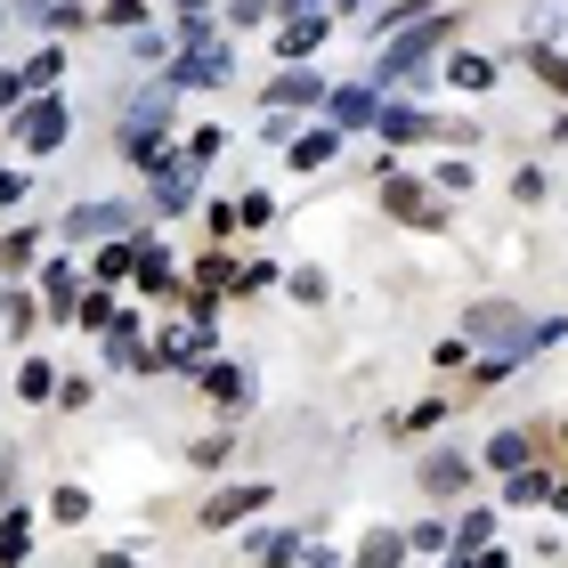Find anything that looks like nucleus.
<instances>
[{
  "label": "nucleus",
  "mask_w": 568,
  "mask_h": 568,
  "mask_svg": "<svg viewBox=\"0 0 568 568\" xmlns=\"http://www.w3.org/2000/svg\"><path fill=\"white\" fill-rule=\"evenodd\" d=\"M463 333H471V342H496L504 357H520L528 342H552L560 325H536V333H528V317H511L504 301H479V308H463Z\"/></svg>",
  "instance_id": "f257e3e1"
},
{
  "label": "nucleus",
  "mask_w": 568,
  "mask_h": 568,
  "mask_svg": "<svg viewBox=\"0 0 568 568\" xmlns=\"http://www.w3.org/2000/svg\"><path fill=\"white\" fill-rule=\"evenodd\" d=\"M447 41V17H415V24H398V41L382 49V82H398V73H415L430 49Z\"/></svg>",
  "instance_id": "f03ea898"
},
{
  "label": "nucleus",
  "mask_w": 568,
  "mask_h": 568,
  "mask_svg": "<svg viewBox=\"0 0 568 568\" xmlns=\"http://www.w3.org/2000/svg\"><path fill=\"white\" fill-rule=\"evenodd\" d=\"M65 131H73V114L58 106V98H33V106H17V139L33 146V154H58Z\"/></svg>",
  "instance_id": "7ed1b4c3"
},
{
  "label": "nucleus",
  "mask_w": 568,
  "mask_h": 568,
  "mask_svg": "<svg viewBox=\"0 0 568 568\" xmlns=\"http://www.w3.org/2000/svg\"><path fill=\"white\" fill-rule=\"evenodd\" d=\"M154 357H163V366H203V357H212V317H195V308H187V317L154 342Z\"/></svg>",
  "instance_id": "20e7f679"
},
{
  "label": "nucleus",
  "mask_w": 568,
  "mask_h": 568,
  "mask_svg": "<svg viewBox=\"0 0 568 568\" xmlns=\"http://www.w3.org/2000/svg\"><path fill=\"white\" fill-rule=\"evenodd\" d=\"M65 236L90 244V236H131V212L122 203H82V212H65Z\"/></svg>",
  "instance_id": "39448f33"
},
{
  "label": "nucleus",
  "mask_w": 568,
  "mask_h": 568,
  "mask_svg": "<svg viewBox=\"0 0 568 568\" xmlns=\"http://www.w3.org/2000/svg\"><path fill=\"white\" fill-rule=\"evenodd\" d=\"M325 114L342 122V131H357V122L382 114V98H374V82H342V90H325Z\"/></svg>",
  "instance_id": "423d86ee"
},
{
  "label": "nucleus",
  "mask_w": 568,
  "mask_h": 568,
  "mask_svg": "<svg viewBox=\"0 0 568 568\" xmlns=\"http://www.w3.org/2000/svg\"><path fill=\"white\" fill-rule=\"evenodd\" d=\"M374 131H382V139H390V146H406V139H430V131H438V122H430L423 106H406V98H390V106H382V114H374Z\"/></svg>",
  "instance_id": "0eeeda50"
},
{
  "label": "nucleus",
  "mask_w": 568,
  "mask_h": 568,
  "mask_svg": "<svg viewBox=\"0 0 568 568\" xmlns=\"http://www.w3.org/2000/svg\"><path fill=\"white\" fill-rule=\"evenodd\" d=\"M261 504H268V487H227V496L203 504V528H236V520H252Z\"/></svg>",
  "instance_id": "6e6552de"
},
{
  "label": "nucleus",
  "mask_w": 568,
  "mask_h": 568,
  "mask_svg": "<svg viewBox=\"0 0 568 568\" xmlns=\"http://www.w3.org/2000/svg\"><path fill=\"white\" fill-rule=\"evenodd\" d=\"M195 58H179L171 65V82H203V90H220L227 82V49H212V41H187Z\"/></svg>",
  "instance_id": "1a4fd4ad"
},
{
  "label": "nucleus",
  "mask_w": 568,
  "mask_h": 568,
  "mask_svg": "<svg viewBox=\"0 0 568 568\" xmlns=\"http://www.w3.org/2000/svg\"><path fill=\"white\" fill-rule=\"evenodd\" d=\"M382 203H390L398 220H423V227L438 220V203H430V195H423V187H415L406 171H390V179H382Z\"/></svg>",
  "instance_id": "9d476101"
},
{
  "label": "nucleus",
  "mask_w": 568,
  "mask_h": 568,
  "mask_svg": "<svg viewBox=\"0 0 568 568\" xmlns=\"http://www.w3.org/2000/svg\"><path fill=\"white\" fill-rule=\"evenodd\" d=\"M41 301H49V317L73 325V308H82V293H73V261H49L41 268Z\"/></svg>",
  "instance_id": "9b49d317"
},
{
  "label": "nucleus",
  "mask_w": 568,
  "mask_h": 568,
  "mask_svg": "<svg viewBox=\"0 0 568 568\" xmlns=\"http://www.w3.org/2000/svg\"><path fill=\"white\" fill-rule=\"evenodd\" d=\"M333 154H342V122H325V131H301V139H293V171H325Z\"/></svg>",
  "instance_id": "f8f14e48"
},
{
  "label": "nucleus",
  "mask_w": 568,
  "mask_h": 568,
  "mask_svg": "<svg viewBox=\"0 0 568 568\" xmlns=\"http://www.w3.org/2000/svg\"><path fill=\"white\" fill-rule=\"evenodd\" d=\"M268 106H325V82H317V73H276Z\"/></svg>",
  "instance_id": "ddd939ff"
},
{
  "label": "nucleus",
  "mask_w": 568,
  "mask_h": 568,
  "mask_svg": "<svg viewBox=\"0 0 568 568\" xmlns=\"http://www.w3.org/2000/svg\"><path fill=\"white\" fill-rule=\"evenodd\" d=\"M106 357H114V366H154V349L139 342V325H131V317H114V325H106Z\"/></svg>",
  "instance_id": "4468645a"
},
{
  "label": "nucleus",
  "mask_w": 568,
  "mask_h": 568,
  "mask_svg": "<svg viewBox=\"0 0 568 568\" xmlns=\"http://www.w3.org/2000/svg\"><path fill=\"white\" fill-rule=\"evenodd\" d=\"M325 24H333V9H317V17H293V33H284V49H276V58H293V65H301L308 49L325 41Z\"/></svg>",
  "instance_id": "2eb2a0df"
},
{
  "label": "nucleus",
  "mask_w": 568,
  "mask_h": 568,
  "mask_svg": "<svg viewBox=\"0 0 568 568\" xmlns=\"http://www.w3.org/2000/svg\"><path fill=\"white\" fill-rule=\"evenodd\" d=\"M195 374H203V390H212V398H227V406L244 398V366H227V357H203Z\"/></svg>",
  "instance_id": "dca6fc26"
},
{
  "label": "nucleus",
  "mask_w": 568,
  "mask_h": 568,
  "mask_svg": "<svg viewBox=\"0 0 568 568\" xmlns=\"http://www.w3.org/2000/svg\"><path fill=\"white\" fill-rule=\"evenodd\" d=\"M463 479H471V463H463V455H430V463H423V487H430V496H455Z\"/></svg>",
  "instance_id": "f3484780"
},
{
  "label": "nucleus",
  "mask_w": 568,
  "mask_h": 568,
  "mask_svg": "<svg viewBox=\"0 0 568 568\" xmlns=\"http://www.w3.org/2000/svg\"><path fill=\"white\" fill-rule=\"evenodd\" d=\"M398 560H406V536L398 528H374L366 552H357V568H398Z\"/></svg>",
  "instance_id": "a211bd4d"
},
{
  "label": "nucleus",
  "mask_w": 568,
  "mask_h": 568,
  "mask_svg": "<svg viewBox=\"0 0 568 568\" xmlns=\"http://www.w3.org/2000/svg\"><path fill=\"white\" fill-rule=\"evenodd\" d=\"M33 252H41V236H33V227H9V236H0V276L33 268Z\"/></svg>",
  "instance_id": "6ab92c4d"
},
{
  "label": "nucleus",
  "mask_w": 568,
  "mask_h": 568,
  "mask_svg": "<svg viewBox=\"0 0 568 568\" xmlns=\"http://www.w3.org/2000/svg\"><path fill=\"white\" fill-rule=\"evenodd\" d=\"M545 496H552V479L536 471V463H520V471H511V487H504V504H520V511H528V504H545Z\"/></svg>",
  "instance_id": "aec40b11"
},
{
  "label": "nucleus",
  "mask_w": 568,
  "mask_h": 568,
  "mask_svg": "<svg viewBox=\"0 0 568 568\" xmlns=\"http://www.w3.org/2000/svg\"><path fill=\"white\" fill-rule=\"evenodd\" d=\"M24 552H33V520H24V511H9V520H0V568H17Z\"/></svg>",
  "instance_id": "412c9836"
},
{
  "label": "nucleus",
  "mask_w": 568,
  "mask_h": 568,
  "mask_svg": "<svg viewBox=\"0 0 568 568\" xmlns=\"http://www.w3.org/2000/svg\"><path fill=\"white\" fill-rule=\"evenodd\" d=\"M293 552H301V536H276V528H261V536H252V560H261V568H284Z\"/></svg>",
  "instance_id": "4be33fe9"
},
{
  "label": "nucleus",
  "mask_w": 568,
  "mask_h": 568,
  "mask_svg": "<svg viewBox=\"0 0 568 568\" xmlns=\"http://www.w3.org/2000/svg\"><path fill=\"white\" fill-rule=\"evenodd\" d=\"M520 58H528V73H545V82L568 98V58H560V49H520Z\"/></svg>",
  "instance_id": "5701e85b"
},
{
  "label": "nucleus",
  "mask_w": 568,
  "mask_h": 568,
  "mask_svg": "<svg viewBox=\"0 0 568 568\" xmlns=\"http://www.w3.org/2000/svg\"><path fill=\"white\" fill-rule=\"evenodd\" d=\"M17 390H24V398H58V366H41V357H24Z\"/></svg>",
  "instance_id": "b1692460"
},
{
  "label": "nucleus",
  "mask_w": 568,
  "mask_h": 568,
  "mask_svg": "<svg viewBox=\"0 0 568 568\" xmlns=\"http://www.w3.org/2000/svg\"><path fill=\"white\" fill-rule=\"evenodd\" d=\"M0 317H9V333H24V325L41 317V308H33V293H17V284H0Z\"/></svg>",
  "instance_id": "393cba45"
},
{
  "label": "nucleus",
  "mask_w": 568,
  "mask_h": 568,
  "mask_svg": "<svg viewBox=\"0 0 568 568\" xmlns=\"http://www.w3.org/2000/svg\"><path fill=\"white\" fill-rule=\"evenodd\" d=\"M49 511H58L65 528H82V520H90V487H58V496H49Z\"/></svg>",
  "instance_id": "a878e982"
},
{
  "label": "nucleus",
  "mask_w": 568,
  "mask_h": 568,
  "mask_svg": "<svg viewBox=\"0 0 568 568\" xmlns=\"http://www.w3.org/2000/svg\"><path fill=\"white\" fill-rule=\"evenodd\" d=\"M447 73H455V90H487V82H496V65H487V58H455Z\"/></svg>",
  "instance_id": "bb28decb"
},
{
  "label": "nucleus",
  "mask_w": 568,
  "mask_h": 568,
  "mask_svg": "<svg viewBox=\"0 0 568 568\" xmlns=\"http://www.w3.org/2000/svg\"><path fill=\"white\" fill-rule=\"evenodd\" d=\"M139 284H146V293H163V284H171V261L154 244H139Z\"/></svg>",
  "instance_id": "cd10ccee"
},
{
  "label": "nucleus",
  "mask_w": 568,
  "mask_h": 568,
  "mask_svg": "<svg viewBox=\"0 0 568 568\" xmlns=\"http://www.w3.org/2000/svg\"><path fill=\"white\" fill-rule=\"evenodd\" d=\"M58 73H65V49H41V58L24 65V82H33V90H49V82H58Z\"/></svg>",
  "instance_id": "c85d7f7f"
},
{
  "label": "nucleus",
  "mask_w": 568,
  "mask_h": 568,
  "mask_svg": "<svg viewBox=\"0 0 568 568\" xmlns=\"http://www.w3.org/2000/svg\"><path fill=\"white\" fill-rule=\"evenodd\" d=\"M487 463H504V471H520V463H528V438H520V430H504L496 447H487Z\"/></svg>",
  "instance_id": "c756f323"
},
{
  "label": "nucleus",
  "mask_w": 568,
  "mask_h": 568,
  "mask_svg": "<svg viewBox=\"0 0 568 568\" xmlns=\"http://www.w3.org/2000/svg\"><path fill=\"white\" fill-rule=\"evenodd\" d=\"M131 268H139V252H131V244H106V252H98V276H106V284H114V276H131Z\"/></svg>",
  "instance_id": "7c9ffc66"
},
{
  "label": "nucleus",
  "mask_w": 568,
  "mask_h": 568,
  "mask_svg": "<svg viewBox=\"0 0 568 568\" xmlns=\"http://www.w3.org/2000/svg\"><path fill=\"white\" fill-rule=\"evenodd\" d=\"M73 325H98V333H106V325H114V301H106V293H82V308H73Z\"/></svg>",
  "instance_id": "2f4dec72"
},
{
  "label": "nucleus",
  "mask_w": 568,
  "mask_h": 568,
  "mask_svg": "<svg viewBox=\"0 0 568 568\" xmlns=\"http://www.w3.org/2000/svg\"><path fill=\"white\" fill-rule=\"evenodd\" d=\"M179 33L203 41V33H212V9H203V0H179Z\"/></svg>",
  "instance_id": "473e14b6"
},
{
  "label": "nucleus",
  "mask_w": 568,
  "mask_h": 568,
  "mask_svg": "<svg viewBox=\"0 0 568 568\" xmlns=\"http://www.w3.org/2000/svg\"><path fill=\"white\" fill-rule=\"evenodd\" d=\"M487 528H496V520H487V511H471V520L455 528V552H479V545H487Z\"/></svg>",
  "instance_id": "72a5a7b5"
},
{
  "label": "nucleus",
  "mask_w": 568,
  "mask_h": 568,
  "mask_svg": "<svg viewBox=\"0 0 568 568\" xmlns=\"http://www.w3.org/2000/svg\"><path fill=\"white\" fill-rule=\"evenodd\" d=\"M236 212H244V227H268V220H276V203H268V187H252Z\"/></svg>",
  "instance_id": "f704fd0d"
},
{
  "label": "nucleus",
  "mask_w": 568,
  "mask_h": 568,
  "mask_svg": "<svg viewBox=\"0 0 568 568\" xmlns=\"http://www.w3.org/2000/svg\"><path fill=\"white\" fill-rule=\"evenodd\" d=\"M203 227H212V236H236L244 212H236V203H212V212H203Z\"/></svg>",
  "instance_id": "c9c22d12"
},
{
  "label": "nucleus",
  "mask_w": 568,
  "mask_h": 568,
  "mask_svg": "<svg viewBox=\"0 0 568 568\" xmlns=\"http://www.w3.org/2000/svg\"><path fill=\"white\" fill-rule=\"evenodd\" d=\"M220 146H227V139H220V131H212V122H203V131H195V139H187V163H212V154H220Z\"/></svg>",
  "instance_id": "e433bc0d"
},
{
  "label": "nucleus",
  "mask_w": 568,
  "mask_h": 568,
  "mask_svg": "<svg viewBox=\"0 0 568 568\" xmlns=\"http://www.w3.org/2000/svg\"><path fill=\"white\" fill-rule=\"evenodd\" d=\"M24 187H33V179H24V171H9V163H0V212H9V203H24Z\"/></svg>",
  "instance_id": "4c0bfd02"
},
{
  "label": "nucleus",
  "mask_w": 568,
  "mask_h": 568,
  "mask_svg": "<svg viewBox=\"0 0 568 568\" xmlns=\"http://www.w3.org/2000/svg\"><path fill=\"white\" fill-rule=\"evenodd\" d=\"M49 24H58V33H82V9H73V0H49V9H41Z\"/></svg>",
  "instance_id": "58836bf2"
},
{
  "label": "nucleus",
  "mask_w": 568,
  "mask_h": 568,
  "mask_svg": "<svg viewBox=\"0 0 568 568\" xmlns=\"http://www.w3.org/2000/svg\"><path fill=\"white\" fill-rule=\"evenodd\" d=\"M24 90H33L24 73H0V114H17V106H24Z\"/></svg>",
  "instance_id": "ea45409f"
},
{
  "label": "nucleus",
  "mask_w": 568,
  "mask_h": 568,
  "mask_svg": "<svg viewBox=\"0 0 568 568\" xmlns=\"http://www.w3.org/2000/svg\"><path fill=\"white\" fill-rule=\"evenodd\" d=\"M131 49H139V58H146V65H154V58H171V41H163V33H146V24H139V33H131Z\"/></svg>",
  "instance_id": "a19ab883"
},
{
  "label": "nucleus",
  "mask_w": 568,
  "mask_h": 568,
  "mask_svg": "<svg viewBox=\"0 0 568 568\" xmlns=\"http://www.w3.org/2000/svg\"><path fill=\"white\" fill-rule=\"evenodd\" d=\"M261 139H293V106H268L261 114Z\"/></svg>",
  "instance_id": "79ce46f5"
},
{
  "label": "nucleus",
  "mask_w": 568,
  "mask_h": 568,
  "mask_svg": "<svg viewBox=\"0 0 568 568\" xmlns=\"http://www.w3.org/2000/svg\"><path fill=\"white\" fill-rule=\"evenodd\" d=\"M195 284H236V261H227V252H212V261H203V276Z\"/></svg>",
  "instance_id": "37998d69"
},
{
  "label": "nucleus",
  "mask_w": 568,
  "mask_h": 568,
  "mask_svg": "<svg viewBox=\"0 0 568 568\" xmlns=\"http://www.w3.org/2000/svg\"><path fill=\"white\" fill-rule=\"evenodd\" d=\"M146 17V0H106V24H139Z\"/></svg>",
  "instance_id": "c03bdc74"
},
{
  "label": "nucleus",
  "mask_w": 568,
  "mask_h": 568,
  "mask_svg": "<svg viewBox=\"0 0 568 568\" xmlns=\"http://www.w3.org/2000/svg\"><path fill=\"white\" fill-rule=\"evenodd\" d=\"M276 9H284V17H317L325 0H276Z\"/></svg>",
  "instance_id": "a18cd8bd"
},
{
  "label": "nucleus",
  "mask_w": 568,
  "mask_h": 568,
  "mask_svg": "<svg viewBox=\"0 0 568 568\" xmlns=\"http://www.w3.org/2000/svg\"><path fill=\"white\" fill-rule=\"evenodd\" d=\"M455 568H511V560H504V552H479V560H463V552H455Z\"/></svg>",
  "instance_id": "49530a36"
},
{
  "label": "nucleus",
  "mask_w": 568,
  "mask_h": 568,
  "mask_svg": "<svg viewBox=\"0 0 568 568\" xmlns=\"http://www.w3.org/2000/svg\"><path fill=\"white\" fill-rule=\"evenodd\" d=\"M0 17H9V9H0Z\"/></svg>",
  "instance_id": "de8ad7c7"
}]
</instances>
